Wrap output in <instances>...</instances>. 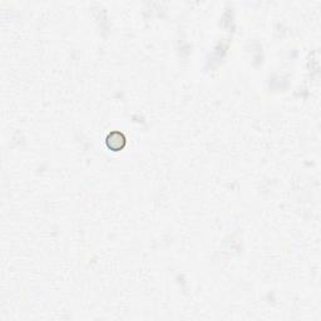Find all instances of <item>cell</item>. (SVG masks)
<instances>
[{"mask_svg": "<svg viewBox=\"0 0 321 321\" xmlns=\"http://www.w3.org/2000/svg\"><path fill=\"white\" fill-rule=\"evenodd\" d=\"M105 143H107V147L110 148V150L115 151V152H117V151H121L125 148L126 146V137L123 133L118 132V131H116V132H112L110 133V135L107 136V140H105Z\"/></svg>", "mask_w": 321, "mask_h": 321, "instance_id": "6da1fadb", "label": "cell"}]
</instances>
